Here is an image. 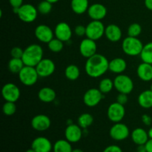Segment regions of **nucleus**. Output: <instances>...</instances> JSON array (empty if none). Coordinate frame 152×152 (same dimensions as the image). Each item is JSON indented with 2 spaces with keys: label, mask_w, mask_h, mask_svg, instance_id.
I'll list each match as a JSON object with an SVG mask.
<instances>
[{
  "label": "nucleus",
  "mask_w": 152,
  "mask_h": 152,
  "mask_svg": "<svg viewBox=\"0 0 152 152\" xmlns=\"http://www.w3.org/2000/svg\"><path fill=\"white\" fill-rule=\"evenodd\" d=\"M109 61L105 56L96 53L88 58L85 65V70L88 76L92 78H98L108 71Z\"/></svg>",
  "instance_id": "nucleus-1"
},
{
  "label": "nucleus",
  "mask_w": 152,
  "mask_h": 152,
  "mask_svg": "<svg viewBox=\"0 0 152 152\" xmlns=\"http://www.w3.org/2000/svg\"><path fill=\"white\" fill-rule=\"evenodd\" d=\"M43 59V49L42 46L37 44L28 45L24 50L22 61L25 65L36 67Z\"/></svg>",
  "instance_id": "nucleus-2"
},
{
  "label": "nucleus",
  "mask_w": 152,
  "mask_h": 152,
  "mask_svg": "<svg viewBox=\"0 0 152 152\" xmlns=\"http://www.w3.org/2000/svg\"><path fill=\"white\" fill-rule=\"evenodd\" d=\"M144 45L137 37H129L125 38L122 42L123 51L128 56H135L140 55Z\"/></svg>",
  "instance_id": "nucleus-3"
},
{
  "label": "nucleus",
  "mask_w": 152,
  "mask_h": 152,
  "mask_svg": "<svg viewBox=\"0 0 152 152\" xmlns=\"http://www.w3.org/2000/svg\"><path fill=\"white\" fill-rule=\"evenodd\" d=\"M18 74L21 83L26 86H32L35 85L39 77L35 67L28 65H25Z\"/></svg>",
  "instance_id": "nucleus-4"
},
{
  "label": "nucleus",
  "mask_w": 152,
  "mask_h": 152,
  "mask_svg": "<svg viewBox=\"0 0 152 152\" xmlns=\"http://www.w3.org/2000/svg\"><path fill=\"white\" fill-rule=\"evenodd\" d=\"M105 27L101 21L92 20L86 26V34L87 38L94 41L99 39L105 35Z\"/></svg>",
  "instance_id": "nucleus-5"
},
{
  "label": "nucleus",
  "mask_w": 152,
  "mask_h": 152,
  "mask_svg": "<svg viewBox=\"0 0 152 152\" xmlns=\"http://www.w3.org/2000/svg\"><path fill=\"white\" fill-rule=\"evenodd\" d=\"M114 86L119 93L129 94L133 91V80L129 76L125 74H119L114 80Z\"/></svg>",
  "instance_id": "nucleus-6"
},
{
  "label": "nucleus",
  "mask_w": 152,
  "mask_h": 152,
  "mask_svg": "<svg viewBox=\"0 0 152 152\" xmlns=\"http://www.w3.org/2000/svg\"><path fill=\"white\" fill-rule=\"evenodd\" d=\"M38 14V10L31 4H23L19 8L18 16L19 19L26 23H31L36 20Z\"/></svg>",
  "instance_id": "nucleus-7"
},
{
  "label": "nucleus",
  "mask_w": 152,
  "mask_h": 152,
  "mask_svg": "<svg viewBox=\"0 0 152 152\" xmlns=\"http://www.w3.org/2000/svg\"><path fill=\"white\" fill-rule=\"evenodd\" d=\"M108 119L114 123H120L126 115V109L123 105L115 102L109 105L107 111Z\"/></svg>",
  "instance_id": "nucleus-8"
},
{
  "label": "nucleus",
  "mask_w": 152,
  "mask_h": 152,
  "mask_svg": "<svg viewBox=\"0 0 152 152\" xmlns=\"http://www.w3.org/2000/svg\"><path fill=\"white\" fill-rule=\"evenodd\" d=\"M110 137L116 141H123L127 139L130 135L129 127L123 123H117L109 131Z\"/></svg>",
  "instance_id": "nucleus-9"
},
{
  "label": "nucleus",
  "mask_w": 152,
  "mask_h": 152,
  "mask_svg": "<svg viewBox=\"0 0 152 152\" xmlns=\"http://www.w3.org/2000/svg\"><path fill=\"white\" fill-rule=\"evenodd\" d=\"M103 98V94L99 88H90L83 96V102L88 107H95L101 102Z\"/></svg>",
  "instance_id": "nucleus-10"
},
{
  "label": "nucleus",
  "mask_w": 152,
  "mask_h": 152,
  "mask_svg": "<svg viewBox=\"0 0 152 152\" xmlns=\"http://www.w3.org/2000/svg\"><path fill=\"white\" fill-rule=\"evenodd\" d=\"M20 94L19 88L13 83H6L1 88L2 97L7 102H16L20 97Z\"/></svg>",
  "instance_id": "nucleus-11"
},
{
  "label": "nucleus",
  "mask_w": 152,
  "mask_h": 152,
  "mask_svg": "<svg viewBox=\"0 0 152 152\" xmlns=\"http://www.w3.org/2000/svg\"><path fill=\"white\" fill-rule=\"evenodd\" d=\"M35 68L39 77L42 78L51 76L56 69L55 63L50 59H42Z\"/></svg>",
  "instance_id": "nucleus-12"
},
{
  "label": "nucleus",
  "mask_w": 152,
  "mask_h": 152,
  "mask_svg": "<svg viewBox=\"0 0 152 152\" xmlns=\"http://www.w3.org/2000/svg\"><path fill=\"white\" fill-rule=\"evenodd\" d=\"M82 128L79 125L71 124L68 125L65 131V139L71 143H75L79 142L83 137Z\"/></svg>",
  "instance_id": "nucleus-13"
},
{
  "label": "nucleus",
  "mask_w": 152,
  "mask_h": 152,
  "mask_svg": "<svg viewBox=\"0 0 152 152\" xmlns=\"http://www.w3.org/2000/svg\"><path fill=\"white\" fill-rule=\"evenodd\" d=\"M97 46L96 41L91 39L89 38L84 39L80 42V52L83 56L86 58H89L96 53Z\"/></svg>",
  "instance_id": "nucleus-14"
},
{
  "label": "nucleus",
  "mask_w": 152,
  "mask_h": 152,
  "mask_svg": "<svg viewBox=\"0 0 152 152\" xmlns=\"http://www.w3.org/2000/svg\"><path fill=\"white\" fill-rule=\"evenodd\" d=\"M54 35L56 38L62 42L69 41L72 37V30L66 22H59L56 25L54 29Z\"/></svg>",
  "instance_id": "nucleus-15"
},
{
  "label": "nucleus",
  "mask_w": 152,
  "mask_h": 152,
  "mask_svg": "<svg viewBox=\"0 0 152 152\" xmlns=\"http://www.w3.org/2000/svg\"><path fill=\"white\" fill-rule=\"evenodd\" d=\"M54 32L46 25H39L35 29V37L37 39L43 43H48L53 39Z\"/></svg>",
  "instance_id": "nucleus-16"
},
{
  "label": "nucleus",
  "mask_w": 152,
  "mask_h": 152,
  "mask_svg": "<svg viewBox=\"0 0 152 152\" xmlns=\"http://www.w3.org/2000/svg\"><path fill=\"white\" fill-rule=\"evenodd\" d=\"M51 121L47 115L38 114L33 117L31 120V126L37 132H45L50 128Z\"/></svg>",
  "instance_id": "nucleus-17"
},
{
  "label": "nucleus",
  "mask_w": 152,
  "mask_h": 152,
  "mask_svg": "<svg viewBox=\"0 0 152 152\" xmlns=\"http://www.w3.org/2000/svg\"><path fill=\"white\" fill-rule=\"evenodd\" d=\"M51 142L45 137H38L33 140L31 148L36 152H50L53 150Z\"/></svg>",
  "instance_id": "nucleus-18"
},
{
  "label": "nucleus",
  "mask_w": 152,
  "mask_h": 152,
  "mask_svg": "<svg viewBox=\"0 0 152 152\" xmlns=\"http://www.w3.org/2000/svg\"><path fill=\"white\" fill-rule=\"evenodd\" d=\"M87 12L92 20L101 21L106 16L107 8L103 4L96 3L89 6Z\"/></svg>",
  "instance_id": "nucleus-19"
},
{
  "label": "nucleus",
  "mask_w": 152,
  "mask_h": 152,
  "mask_svg": "<svg viewBox=\"0 0 152 152\" xmlns=\"http://www.w3.org/2000/svg\"><path fill=\"white\" fill-rule=\"evenodd\" d=\"M105 36L110 42H117L121 39L123 33L118 25L111 24L105 28Z\"/></svg>",
  "instance_id": "nucleus-20"
},
{
  "label": "nucleus",
  "mask_w": 152,
  "mask_h": 152,
  "mask_svg": "<svg viewBox=\"0 0 152 152\" xmlns=\"http://www.w3.org/2000/svg\"><path fill=\"white\" fill-rule=\"evenodd\" d=\"M132 141L137 145H145L149 140L148 134L145 129L142 128H137L132 132Z\"/></svg>",
  "instance_id": "nucleus-21"
},
{
  "label": "nucleus",
  "mask_w": 152,
  "mask_h": 152,
  "mask_svg": "<svg viewBox=\"0 0 152 152\" xmlns=\"http://www.w3.org/2000/svg\"><path fill=\"white\" fill-rule=\"evenodd\" d=\"M137 74L141 80L149 82L152 80V65L146 62L140 64L137 69Z\"/></svg>",
  "instance_id": "nucleus-22"
},
{
  "label": "nucleus",
  "mask_w": 152,
  "mask_h": 152,
  "mask_svg": "<svg viewBox=\"0 0 152 152\" xmlns=\"http://www.w3.org/2000/svg\"><path fill=\"white\" fill-rule=\"evenodd\" d=\"M126 68H127L126 61L123 58L120 57L114 58L110 61L108 65V70L111 72L118 74H121L122 73L124 72L126 70Z\"/></svg>",
  "instance_id": "nucleus-23"
},
{
  "label": "nucleus",
  "mask_w": 152,
  "mask_h": 152,
  "mask_svg": "<svg viewBox=\"0 0 152 152\" xmlns=\"http://www.w3.org/2000/svg\"><path fill=\"white\" fill-rule=\"evenodd\" d=\"M56 94L53 88L50 87H44L38 92V98L41 102L49 103L54 101Z\"/></svg>",
  "instance_id": "nucleus-24"
},
{
  "label": "nucleus",
  "mask_w": 152,
  "mask_h": 152,
  "mask_svg": "<svg viewBox=\"0 0 152 152\" xmlns=\"http://www.w3.org/2000/svg\"><path fill=\"white\" fill-rule=\"evenodd\" d=\"M138 103L145 109L152 108V91L146 90L140 93L138 96Z\"/></svg>",
  "instance_id": "nucleus-25"
},
{
  "label": "nucleus",
  "mask_w": 152,
  "mask_h": 152,
  "mask_svg": "<svg viewBox=\"0 0 152 152\" xmlns=\"http://www.w3.org/2000/svg\"><path fill=\"white\" fill-rule=\"evenodd\" d=\"M71 7L75 13L83 14L88 10V0H71Z\"/></svg>",
  "instance_id": "nucleus-26"
},
{
  "label": "nucleus",
  "mask_w": 152,
  "mask_h": 152,
  "mask_svg": "<svg viewBox=\"0 0 152 152\" xmlns=\"http://www.w3.org/2000/svg\"><path fill=\"white\" fill-rule=\"evenodd\" d=\"M53 152H72L73 148L71 143L65 140H59L53 146Z\"/></svg>",
  "instance_id": "nucleus-27"
},
{
  "label": "nucleus",
  "mask_w": 152,
  "mask_h": 152,
  "mask_svg": "<svg viewBox=\"0 0 152 152\" xmlns=\"http://www.w3.org/2000/svg\"><path fill=\"white\" fill-rule=\"evenodd\" d=\"M65 75L66 78L69 80H77L80 76V70L78 66L76 65L71 64L66 67L65 70Z\"/></svg>",
  "instance_id": "nucleus-28"
},
{
  "label": "nucleus",
  "mask_w": 152,
  "mask_h": 152,
  "mask_svg": "<svg viewBox=\"0 0 152 152\" xmlns=\"http://www.w3.org/2000/svg\"><path fill=\"white\" fill-rule=\"evenodd\" d=\"M24 66L25 64L22 59L11 58L8 62V69L13 74H19Z\"/></svg>",
  "instance_id": "nucleus-29"
},
{
  "label": "nucleus",
  "mask_w": 152,
  "mask_h": 152,
  "mask_svg": "<svg viewBox=\"0 0 152 152\" xmlns=\"http://www.w3.org/2000/svg\"><path fill=\"white\" fill-rule=\"evenodd\" d=\"M140 56L142 62L152 65V42L147 43L143 46Z\"/></svg>",
  "instance_id": "nucleus-30"
},
{
  "label": "nucleus",
  "mask_w": 152,
  "mask_h": 152,
  "mask_svg": "<svg viewBox=\"0 0 152 152\" xmlns=\"http://www.w3.org/2000/svg\"><path fill=\"white\" fill-rule=\"evenodd\" d=\"M94 122V117L91 114L88 113H84L82 114L80 117H78L77 123L78 125L83 129H87L88 127L91 126Z\"/></svg>",
  "instance_id": "nucleus-31"
},
{
  "label": "nucleus",
  "mask_w": 152,
  "mask_h": 152,
  "mask_svg": "<svg viewBox=\"0 0 152 152\" xmlns=\"http://www.w3.org/2000/svg\"><path fill=\"white\" fill-rule=\"evenodd\" d=\"M114 88V81L109 78H104L100 81L99 84V89L103 94H106L109 92L111 91V90Z\"/></svg>",
  "instance_id": "nucleus-32"
},
{
  "label": "nucleus",
  "mask_w": 152,
  "mask_h": 152,
  "mask_svg": "<svg viewBox=\"0 0 152 152\" xmlns=\"http://www.w3.org/2000/svg\"><path fill=\"white\" fill-rule=\"evenodd\" d=\"M63 42H64L61 41L59 39L53 38L48 43V46L50 51L53 52V53H59L63 49Z\"/></svg>",
  "instance_id": "nucleus-33"
},
{
  "label": "nucleus",
  "mask_w": 152,
  "mask_h": 152,
  "mask_svg": "<svg viewBox=\"0 0 152 152\" xmlns=\"http://www.w3.org/2000/svg\"><path fill=\"white\" fill-rule=\"evenodd\" d=\"M2 111L6 116L13 115L16 111V105L15 102L6 101L2 106Z\"/></svg>",
  "instance_id": "nucleus-34"
},
{
  "label": "nucleus",
  "mask_w": 152,
  "mask_h": 152,
  "mask_svg": "<svg viewBox=\"0 0 152 152\" xmlns=\"http://www.w3.org/2000/svg\"><path fill=\"white\" fill-rule=\"evenodd\" d=\"M142 32V27L138 23H133L129 25L128 28V35L129 37H137Z\"/></svg>",
  "instance_id": "nucleus-35"
},
{
  "label": "nucleus",
  "mask_w": 152,
  "mask_h": 152,
  "mask_svg": "<svg viewBox=\"0 0 152 152\" xmlns=\"http://www.w3.org/2000/svg\"><path fill=\"white\" fill-rule=\"evenodd\" d=\"M37 10H38L39 13H40L41 14H48L52 10V3L49 2V1H46V0H44V1H41L38 4Z\"/></svg>",
  "instance_id": "nucleus-36"
},
{
  "label": "nucleus",
  "mask_w": 152,
  "mask_h": 152,
  "mask_svg": "<svg viewBox=\"0 0 152 152\" xmlns=\"http://www.w3.org/2000/svg\"><path fill=\"white\" fill-rule=\"evenodd\" d=\"M24 50L19 47H14L10 50V55L12 58H17V59H22L23 56Z\"/></svg>",
  "instance_id": "nucleus-37"
},
{
  "label": "nucleus",
  "mask_w": 152,
  "mask_h": 152,
  "mask_svg": "<svg viewBox=\"0 0 152 152\" xmlns=\"http://www.w3.org/2000/svg\"><path fill=\"white\" fill-rule=\"evenodd\" d=\"M74 33L78 37H83L86 34V27L83 25H77L74 28Z\"/></svg>",
  "instance_id": "nucleus-38"
},
{
  "label": "nucleus",
  "mask_w": 152,
  "mask_h": 152,
  "mask_svg": "<svg viewBox=\"0 0 152 152\" xmlns=\"http://www.w3.org/2000/svg\"><path fill=\"white\" fill-rule=\"evenodd\" d=\"M117 102L124 105L128 102V94L120 93L117 96Z\"/></svg>",
  "instance_id": "nucleus-39"
},
{
  "label": "nucleus",
  "mask_w": 152,
  "mask_h": 152,
  "mask_svg": "<svg viewBox=\"0 0 152 152\" xmlns=\"http://www.w3.org/2000/svg\"><path fill=\"white\" fill-rule=\"evenodd\" d=\"M102 152H123V150L118 145H111L107 146Z\"/></svg>",
  "instance_id": "nucleus-40"
},
{
  "label": "nucleus",
  "mask_w": 152,
  "mask_h": 152,
  "mask_svg": "<svg viewBox=\"0 0 152 152\" xmlns=\"http://www.w3.org/2000/svg\"><path fill=\"white\" fill-rule=\"evenodd\" d=\"M9 2L13 8H19L23 4V0H9Z\"/></svg>",
  "instance_id": "nucleus-41"
},
{
  "label": "nucleus",
  "mask_w": 152,
  "mask_h": 152,
  "mask_svg": "<svg viewBox=\"0 0 152 152\" xmlns=\"http://www.w3.org/2000/svg\"><path fill=\"white\" fill-rule=\"evenodd\" d=\"M142 121L145 126H151L152 123V119L151 116H149L148 114H143V115L142 116Z\"/></svg>",
  "instance_id": "nucleus-42"
},
{
  "label": "nucleus",
  "mask_w": 152,
  "mask_h": 152,
  "mask_svg": "<svg viewBox=\"0 0 152 152\" xmlns=\"http://www.w3.org/2000/svg\"><path fill=\"white\" fill-rule=\"evenodd\" d=\"M145 151L147 152H152V139H149L145 145Z\"/></svg>",
  "instance_id": "nucleus-43"
},
{
  "label": "nucleus",
  "mask_w": 152,
  "mask_h": 152,
  "mask_svg": "<svg viewBox=\"0 0 152 152\" xmlns=\"http://www.w3.org/2000/svg\"><path fill=\"white\" fill-rule=\"evenodd\" d=\"M145 5L148 10H152V0H145Z\"/></svg>",
  "instance_id": "nucleus-44"
},
{
  "label": "nucleus",
  "mask_w": 152,
  "mask_h": 152,
  "mask_svg": "<svg viewBox=\"0 0 152 152\" xmlns=\"http://www.w3.org/2000/svg\"><path fill=\"white\" fill-rule=\"evenodd\" d=\"M148 137H149V139H152V128H151V129L148 130Z\"/></svg>",
  "instance_id": "nucleus-45"
},
{
  "label": "nucleus",
  "mask_w": 152,
  "mask_h": 152,
  "mask_svg": "<svg viewBox=\"0 0 152 152\" xmlns=\"http://www.w3.org/2000/svg\"><path fill=\"white\" fill-rule=\"evenodd\" d=\"M72 152H84L82 149L80 148H75V149H73Z\"/></svg>",
  "instance_id": "nucleus-46"
},
{
  "label": "nucleus",
  "mask_w": 152,
  "mask_h": 152,
  "mask_svg": "<svg viewBox=\"0 0 152 152\" xmlns=\"http://www.w3.org/2000/svg\"><path fill=\"white\" fill-rule=\"evenodd\" d=\"M46 1H49V2H50V3H52V4H53V3L57 2V1H59V0H46Z\"/></svg>",
  "instance_id": "nucleus-47"
},
{
  "label": "nucleus",
  "mask_w": 152,
  "mask_h": 152,
  "mask_svg": "<svg viewBox=\"0 0 152 152\" xmlns=\"http://www.w3.org/2000/svg\"><path fill=\"white\" fill-rule=\"evenodd\" d=\"M25 152H36V151H34V150L32 148H29V149H28V150H27V151H25Z\"/></svg>",
  "instance_id": "nucleus-48"
},
{
  "label": "nucleus",
  "mask_w": 152,
  "mask_h": 152,
  "mask_svg": "<svg viewBox=\"0 0 152 152\" xmlns=\"http://www.w3.org/2000/svg\"><path fill=\"white\" fill-rule=\"evenodd\" d=\"M138 152H147L145 150H143V151H138Z\"/></svg>",
  "instance_id": "nucleus-49"
},
{
  "label": "nucleus",
  "mask_w": 152,
  "mask_h": 152,
  "mask_svg": "<svg viewBox=\"0 0 152 152\" xmlns=\"http://www.w3.org/2000/svg\"><path fill=\"white\" fill-rule=\"evenodd\" d=\"M150 90L152 91V83H151V88H150Z\"/></svg>",
  "instance_id": "nucleus-50"
}]
</instances>
